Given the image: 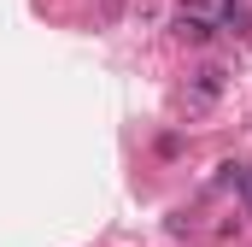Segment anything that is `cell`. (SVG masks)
Segmentation results:
<instances>
[{"label":"cell","instance_id":"6da1fadb","mask_svg":"<svg viewBox=\"0 0 252 247\" xmlns=\"http://www.w3.org/2000/svg\"><path fill=\"white\" fill-rule=\"evenodd\" d=\"M176 30H182L188 41H205V36H211V24H205V18H176Z\"/></svg>","mask_w":252,"mask_h":247},{"label":"cell","instance_id":"7a4b0ae2","mask_svg":"<svg viewBox=\"0 0 252 247\" xmlns=\"http://www.w3.org/2000/svg\"><path fill=\"white\" fill-rule=\"evenodd\" d=\"M247 212H252V183H247Z\"/></svg>","mask_w":252,"mask_h":247}]
</instances>
